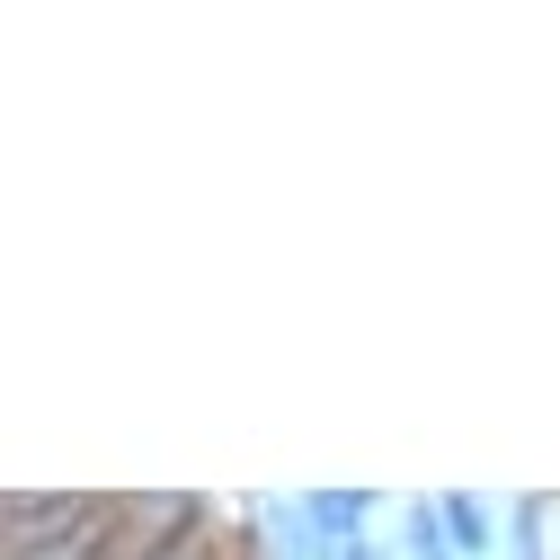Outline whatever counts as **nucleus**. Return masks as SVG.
Segmentation results:
<instances>
[{"label":"nucleus","mask_w":560,"mask_h":560,"mask_svg":"<svg viewBox=\"0 0 560 560\" xmlns=\"http://www.w3.org/2000/svg\"><path fill=\"white\" fill-rule=\"evenodd\" d=\"M445 534H454L463 551H489V525H480V508H471V499H445Z\"/></svg>","instance_id":"obj_1"}]
</instances>
